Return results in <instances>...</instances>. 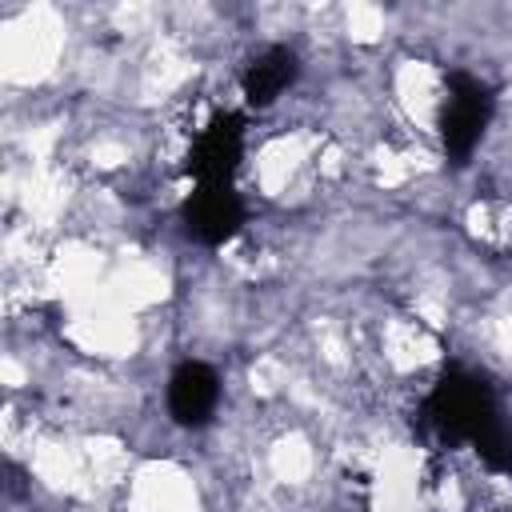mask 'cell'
Listing matches in <instances>:
<instances>
[{"mask_svg": "<svg viewBox=\"0 0 512 512\" xmlns=\"http://www.w3.org/2000/svg\"><path fill=\"white\" fill-rule=\"evenodd\" d=\"M128 512H196V484L176 464H148L132 476Z\"/></svg>", "mask_w": 512, "mask_h": 512, "instance_id": "6da1fadb", "label": "cell"}]
</instances>
